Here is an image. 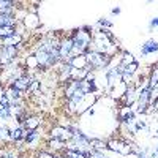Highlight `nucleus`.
<instances>
[{
    "label": "nucleus",
    "instance_id": "nucleus-1",
    "mask_svg": "<svg viewBox=\"0 0 158 158\" xmlns=\"http://www.w3.org/2000/svg\"><path fill=\"white\" fill-rule=\"evenodd\" d=\"M49 138H52V139H59V141H62V142H68L71 138H73V133H71V130L68 128V127H63V125H54L51 128V131H49Z\"/></svg>",
    "mask_w": 158,
    "mask_h": 158
},
{
    "label": "nucleus",
    "instance_id": "nucleus-2",
    "mask_svg": "<svg viewBox=\"0 0 158 158\" xmlns=\"http://www.w3.org/2000/svg\"><path fill=\"white\" fill-rule=\"evenodd\" d=\"M22 24H24V27H25V30H27V32L35 33L40 29V25H41V21H40V16L38 15L29 13V15L25 16V19L22 21Z\"/></svg>",
    "mask_w": 158,
    "mask_h": 158
},
{
    "label": "nucleus",
    "instance_id": "nucleus-3",
    "mask_svg": "<svg viewBox=\"0 0 158 158\" xmlns=\"http://www.w3.org/2000/svg\"><path fill=\"white\" fill-rule=\"evenodd\" d=\"M139 52H141V56H150V54H156L158 52V41L156 40H147L146 43H142V46L139 48Z\"/></svg>",
    "mask_w": 158,
    "mask_h": 158
},
{
    "label": "nucleus",
    "instance_id": "nucleus-4",
    "mask_svg": "<svg viewBox=\"0 0 158 158\" xmlns=\"http://www.w3.org/2000/svg\"><path fill=\"white\" fill-rule=\"evenodd\" d=\"M65 63H70L73 68L76 70H84L87 67V59L85 56H76V57H68V60Z\"/></svg>",
    "mask_w": 158,
    "mask_h": 158
},
{
    "label": "nucleus",
    "instance_id": "nucleus-5",
    "mask_svg": "<svg viewBox=\"0 0 158 158\" xmlns=\"http://www.w3.org/2000/svg\"><path fill=\"white\" fill-rule=\"evenodd\" d=\"M98 25H100V29H109L111 30L112 21H109L108 18H101V19H98Z\"/></svg>",
    "mask_w": 158,
    "mask_h": 158
},
{
    "label": "nucleus",
    "instance_id": "nucleus-6",
    "mask_svg": "<svg viewBox=\"0 0 158 158\" xmlns=\"http://www.w3.org/2000/svg\"><path fill=\"white\" fill-rule=\"evenodd\" d=\"M0 106L2 108H11V101L6 98V95H0Z\"/></svg>",
    "mask_w": 158,
    "mask_h": 158
},
{
    "label": "nucleus",
    "instance_id": "nucleus-7",
    "mask_svg": "<svg viewBox=\"0 0 158 158\" xmlns=\"http://www.w3.org/2000/svg\"><path fill=\"white\" fill-rule=\"evenodd\" d=\"M153 27H158V18H152L150 22H149V29L152 30Z\"/></svg>",
    "mask_w": 158,
    "mask_h": 158
},
{
    "label": "nucleus",
    "instance_id": "nucleus-8",
    "mask_svg": "<svg viewBox=\"0 0 158 158\" xmlns=\"http://www.w3.org/2000/svg\"><path fill=\"white\" fill-rule=\"evenodd\" d=\"M120 13H122V8H118V6H115V8H112V11H111V15L117 16V15H120Z\"/></svg>",
    "mask_w": 158,
    "mask_h": 158
},
{
    "label": "nucleus",
    "instance_id": "nucleus-9",
    "mask_svg": "<svg viewBox=\"0 0 158 158\" xmlns=\"http://www.w3.org/2000/svg\"><path fill=\"white\" fill-rule=\"evenodd\" d=\"M155 153H156V155H158V147H156V150H155Z\"/></svg>",
    "mask_w": 158,
    "mask_h": 158
}]
</instances>
